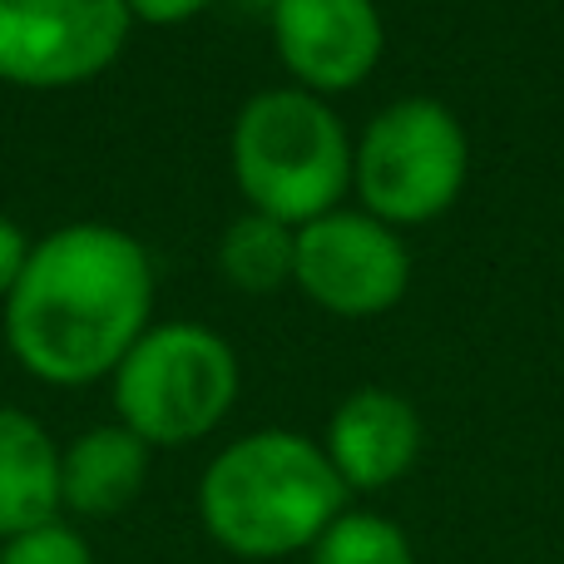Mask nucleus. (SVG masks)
Listing matches in <instances>:
<instances>
[{
  "label": "nucleus",
  "instance_id": "1",
  "mask_svg": "<svg viewBox=\"0 0 564 564\" xmlns=\"http://www.w3.org/2000/svg\"><path fill=\"white\" fill-rule=\"evenodd\" d=\"M154 258L115 224H65L25 258L6 297V341L30 377L85 387L115 377L149 332Z\"/></svg>",
  "mask_w": 564,
  "mask_h": 564
},
{
  "label": "nucleus",
  "instance_id": "2",
  "mask_svg": "<svg viewBox=\"0 0 564 564\" xmlns=\"http://www.w3.org/2000/svg\"><path fill=\"white\" fill-rule=\"evenodd\" d=\"M341 510L347 486L302 431H248L198 480V520L214 545L253 564L307 555Z\"/></svg>",
  "mask_w": 564,
  "mask_h": 564
},
{
  "label": "nucleus",
  "instance_id": "3",
  "mask_svg": "<svg viewBox=\"0 0 564 564\" xmlns=\"http://www.w3.org/2000/svg\"><path fill=\"white\" fill-rule=\"evenodd\" d=\"M351 154L357 144L347 139L337 109L297 85L253 95L238 109L228 139L238 194L253 214L278 218L288 228L312 224L341 204V194L351 188Z\"/></svg>",
  "mask_w": 564,
  "mask_h": 564
},
{
  "label": "nucleus",
  "instance_id": "4",
  "mask_svg": "<svg viewBox=\"0 0 564 564\" xmlns=\"http://www.w3.org/2000/svg\"><path fill=\"white\" fill-rule=\"evenodd\" d=\"M238 387V351L204 322L149 327L109 377L119 426L134 431L149 451L204 441L234 411Z\"/></svg>",
  "mask_w": 564,
  "mask_h": 564
},
{
  "label": "nucleus",
  "instance_id": "5",
  "mask_svg": "<svg viewBox=\"0 0 564 564\" xmlns=\"http://www.w3.org/2000/svg\"><path fill=\"white\" fill-rule=\"evenodd\" d=\"M470 174V139L456 109L431 95H406L387 105L351 154V188L361 214L387 228H416L441 218L460 198Z\"/></svg>",
  "mask_w": 564,
  "mask_h": 564
},
{
  "label": "nucleus",
  "instance_id": "6",
  "mask_svg": "<svg viewBox=\"0 0 564 564\" xmlns=\"http://www.w3.org/2000/svg\"><path fill=\"white\" fill-rule=\"evenodd\" d=\"M124 0H0V85L75 89L129 45Z\"/></svg>",
  "mask_w": 564,
  "mask_h": 564
},
{
  "label": "nucleus",
  "instance_id": "7",
  "mask_svg": "<svg viewBox=\"0 0 564 564\" xmlns=\"http://www.w3.org/2000/svg\"><path fill=\"white\" fill-rule=\"evenodd\" d=\"M292 282L332 317H381L411 288V253L397 228L361 208H332L297 228Z\"/></svg>",
  "mask_w": 564,
  "mask_h": 564
},
{
  "label": "nucleus",
  "instance_id": "8",
  "mask_svg": "<svg viewBox=\"0 0 564 564\" xmlns=\"http://www.w3.org/2000/svg\"><path fill=\"white\" fill-rule=\"evenodd\" d=\"M268 20L292 85L322 99L357 89L387 45L377 0H282Z\"/></svg>",
  "mask_w": 564,
  "mask_h": 564
},
{
  "label": "nucleus",
  "instance_id": "9",
  "mask_svg": "<svg viewBox=\"0 0 564 564\" xmlns=\"http://www.w3.org/2000/svg\"><path fill=\"white\" fill-rule=\"evenodd\" d=\"M327 451L332 470L341 476V486L361 490H387L416 466L421 456V416L406 397L387 387H357L337 401L327 421Z\"/></svg>",
  "mask_w": 564,
  "mask_h": 564
},
{
  "label": "nucleus",
  "instance_id": "10",
  "mask_svg": "<svg viewBox=\"0 0 564 564\" xmlns=\"http://www.w3.org/2000/svg\"><path fill=\"white\" fill-rule=\"evenodd\" d=\"M149 480V446L129 426H95L59 451V510L79 520L124 516Z\"/></svg>",
  "mask_w": 564,
  "mask_h": 564
},
{
  "label": "nucleus",
  "instance_id": "11",
  "mask_svg": "<svg viewBox=\"0 0 564 564\" xmlns=\"http://www.w3.org/2000/svg\"><path fill=\"white\" fill-rule=\"evenodd\" d=\"M59 520V446L30 411L0 406V540Z\"/></svg>",
  "mask_w": 564,
  "mask_h": 564
},
{
  "label": "nucleus",
  "instance_id": "12",
  "mask_svg": "<svg viewBox=\"0 0 564 564\" xmlns=\"http://www.w3.org/2000/svg\"><path fill=\"white\" fill-rule=\"evenodd\" d=\"M292 258H297V228L253 208L238 214L218 243V268L238 292H278L282 282H292Z\"/></svg>",
  "mask_w": 564,
  "mask_h": 564
},
{
  "label": "nucleus",
  "instance_id": "13",
  "mask_svg": "<svg viewBox=\"0 0 564 564\" xmlns=\"http://www.w3.org/2000/svg\"><path fill=\"white\" fill-rule=\"evenodd\" d=\"M307 564H416V550L397 520L377 510H341L307 550Z\"/></svg>",
  "mask_w": 564,
  "mask_h": 564
},
{
  "label": "nucleus",
  "instance_id": "14",
  "mask_svg": "<svg viewBox=\"0 0 564 564\" xmlns=\"http://www.w3.org/2000/svg\"><path fill=\"white\" fill-rule=\"evenodd\" d=\"M0 564H95V550L85 545L75 525L50 520V525H35L25 535L0 540Z\"/></svg>",
  "mask_w": 564,
  "mask_h": 564
},
{
  "label": "nucleus",
  "instance_id": "15",
  "mask_svg": "<svg viewBox=\"0 0 564 564\" xmlns=\"http://www.w3.org/2000/svg\"><path fill=\"white\" fill-rule=\"evenodd\" d=\"M25 234H20V224H10L6 214H0V302L10 297V288L20 282V273H25V258H30Z\"/></svg>",
  "mask_w": 564,
  "mask_h": 564
},
{
  "label": "nucleus",
  "instance_id": "16",
  "mask_svg": "<svg viewBox=\"0 0 564 564\" xmlns=\"http://www.w3.org/2000/svg\"><path fill=\"white\" fill-rule=\"evenodd\" d=\"M124 6H129V15L149 20V25H184V20H194L214 0H124Z\"/></svg>",
  "mask_w": 564,
  "mask_h": 564
},
{
  "label": "nucleus",
  "instance_id": "17",
  "mask_svg": "<svg viewBox=\"0 0 564 564\" xmlns=\"http://www.w3.org/2000/svg\"><path fill=\"white\" fill-rule=\"evenodd\" d=\"M234 6H243V10H258V15H273V10L282 6V0H234Z\"/></svg>",
  "mask_w": 564,
  "mask_h": 564
}]
</instances>
